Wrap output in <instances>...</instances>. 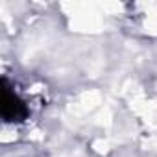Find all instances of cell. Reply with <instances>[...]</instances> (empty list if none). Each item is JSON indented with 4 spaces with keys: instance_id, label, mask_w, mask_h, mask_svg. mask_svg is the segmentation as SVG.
Here are the masks:
<instances>
[{
    "instance_id": "cell-1",
    "label": "cell",
    "mask_w": 157,
    "mask_h": 157,
    "mask_svg": "<svg viewBox=\"0 0 157 157\" xmlns=\"http://www.w3.org/2000/svg\"><path fill=\"white\" fill-rule=\"evenodd\" d=\"M2 117L6 122H19L28 117L26 104L19 98L15 91H11L8 80H4V89H2Z\"/></svg>"
}]
</instances>
